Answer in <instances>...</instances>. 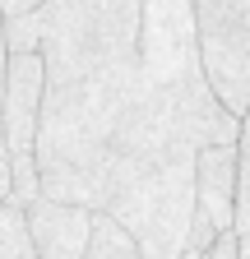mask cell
<instances>
[{
    "label": "cell",
    "instance_id": "cell-1",
    "mask_svg": "<svg viewBox=\"0 0 250 259\" xmlns=\"http://www.w3.org/2000/svg\"><path fill=\"white\" fill-rule=\"evenodd\" d=\"M199 139L139 65V0H47L37 185L111 218L144 259H181Z\"/></svg>",
    "mask_w": 250,
    "mask_h": 259
},
{
    "label": "cell",
    "instance_id": "cell-2",
    "mask_svg": "<svg viewBox=\"0 0 250 259\" xmlns=\"http://www.w3.org/2000/svg\"><path fill=\"white\" fill-rule=\"evenodd\" d=\"M139 65L181 111L199 148H227L241 139V120L218 107V97L204 83L190 0H139Z\"/></svg>",
    "mask_w": 250,
    "mask_h": 259
},
{
    "label": "cell",
    "instance_id": "cell-3",
    "mask_svg": "<svg viewBox=\"0 0 250 259\" xmlns=\"http://www.w3.org/2000/svg\"><path fill=\"white\" fill-rule=\"evenodd\" d=\"M209 93L232 120L250 111V0H190Z\"/></svg>",
    "mask_w": 250,
    "mask_h": 259
},
{
    "label": "cell",
    "instance_id": "cell-4",
    "mask_svg": "<svg viewBox=\"0 0 250 259\" xmlns=\"http://www.w3.org/2000/svg\"><path fill=\"white\" fill-rule=\"evenodd\" d=\"M23 227H28L33 259H84L88 232H93V213H84L74 204L37 199V204L23 208Z\"/></svg>",
    "mask_w": 250,
    "mask_h": 259
},
{
    "label": "cell",
    "instance_id": "cell-5",
    "mask_svg": "<svg viewBox=\"0 0 250 259\" xmlns=\"http://www.w3.org/2000/svg\"><path fill=\"white\" fill-rule=\"evenodd\" d=\"M195 213L213 222L218 236L232 232L236 218V144L195 153Z\"/></svg>",
    "mask_w": 250,
    "mask_h": 259
},
{
    "label": "cell",
    "instance_id": "cell-6",
    "mask_svg": "<svg viewBox=\"0 0 250 259\" xmlns=\"http://www.w3.org/2000/svg\"><path fill=\"white\" fill-rule=\"evenodd\" d=\"M47 28V0H0V37L10 56H37Z\"/></svg>",
    "mask_w": 250,
    "mask_h": 259
},
{
    "label": "cell",
    "instance_id": "cell-7",
    "mask_svg": "<svg viewBox=\"0 0 250 259\" xmlns=\"http://www.w3.org/2000/svg\"><path fill=\"white\" fill-rule=\"evenodd\" d=\"M84 259H144V254H139V245L125 236L111 218L93 213V232H88V250H84Z\"/></svg>",
    "mask_w": 250,
    "mask_h": 259
},
{
    "label": "cell",
    "instance_id": "cell-8",
    "mask_svg": "<svg viewBox=\"0 0 250 259\" xmlns=\"http://www.w3.org/2000/svg\"><path fill=\"white\" fill-rule=\"evenodd\" d=\"M232 232L250 236V111L241 116V139H236V218Z\"/></svg>",
    "mask_w": 250,
    "mask_h": 259
},
{
    "label": "cell",
    "instance_id": "cell-9",
    "mask_svg": "<svg viewBox=\"0 0 250 259\" xmlns=\"http://www.w3.org/2000/svg\"><path fill=\"white\" fill-rule=\"evenodd\" d=\"M0 259H33L28 227H23V208H14V204L0 208Z\"/></svg>",
    "mask_w": 250,
    "mask_h": 259
},
{
    "label": "cell",
    "instance_id": "cell-10",
    "mask_svg": "<svg viewBox=\"0 0 250 259\" xmlns=\"http://www.w3.org/2000/svg\"><path fill=\"white\" fill-rule=\"evenodd\" d=\"M209 259H236V236H232V232H227V236H218L213 250H209Z\"/></svg>",
    "mask_w": 250,
    "mask_h": 259
},
{
    "label": "cell",
    "instance_id": "cell-11",
    "mask_svg": "<svg viewBox=\"0 0 250 259\" xmlns=\"http://www.w3.org/2000/svg\"><path fill=\"white\" fill-rule=\"evenodd\" d=\"M10 204V153H5V144H0V208Z\"/></svg>",
    "mask_w": 250,
    "mask_h": 259
},
{
    "label": "cell",
    "instance_id": "cell-12",
    "mask_svg": "<svg viewBox=\"0 0 250 259\" xmlns=\"http://www.w3.org/2000/svg\"><path fill=\"white\" fill-rule=\"evenodd\" d=\"M5 65H10V51H5V37H0V97H5ZM5 144V139H0Z\"/></svg>",
    "mask_w": 250,
    "mask_h": 259
}]
</instances>
